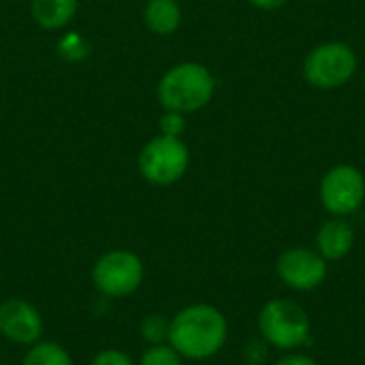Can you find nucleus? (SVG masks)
<instances>
[{"label": "nucleus", "instance_id": "nucleus-13", "mask_svg": "<svg viewBox=\"0 0 365 365\" xmlns=\"http://www.w3.org/2000/svg\"><path fill=\"white\" fill-rule=\"evenodd\" d=\"M21 365H75L68 351L56 342H36L26 353Z\"/></svg>", "mask_w": 365, "mask_h": 365}, {"label": "nucleus", "instance_id": "nucleus-8", "mask_svg": "<svg viewBox=\"0 0 365 365\" xmlns=\"http://www.w3.org/2000/svg\"><path fill=\"white\" fill-rule=\"evenodd\" d=\"M278 278L293 291L310 293L327 280V261L317 248H289L276 261Z\"/></svg>", "mask_w": 365, "mask_h": 365}, {"label": "nucleus", "instance_id": "nucleus-14", "mask_svg": "<svg viewBox=\"0 0 365 365\" xmlns=\"http://www.w3.org/2000/svg\"><path fill=\"white\" fill-rule=\"evenodd\" d=\"M169 325L171 321L165 314H148L141 325V338L152 346V344H167L169 342Z\"/></svg>", "mask_w": 365, "mask_h": 365}, {"label": "nucleus", "instance_id": "nucleus-18", "mask_svg": "<svg viewBox=\"0 0 365 365\" xmlns=\"http://www.w3.org/2000/svg\"><path fill=\"white\" fill-rule=\"evenodd\" d=\"M246 357H248V364L263 365V361L267 359V342L261 338V340H255L246 346Z\"/></svg>", "mask_w": 365, "mask_h": 365}, {"label": "nucleus", "instance_id": "nucleus-15", "mask_svg": "<svg viewBox=\"0 0 365 365\" xmlns=\"http://www.w3.org/2000/svg\"><path fill=\"white\" fill-rule=\"evenodd\" d=\"M139 365H182V355L167 344H152L143 355Z\"/></svg>", "mask_w": 365, "mask_h": 365}, {"label": "nucleus", "instance_id": "nucleus-19", "mask_svg": "<svg viewBox=\"0 0 365 365\" xmlns=\"http://www.w3.org/2000/svg\"><path fill=\"white\" fill-rule=\"evenodd\" d=\"M274 365H319L310 355H304V353H293V351H289V353H284L278 361Z\"/></svg>", "mask_w": 365, "mask_h": 365}, {"label": "nucleus", "instance_id": "nucleus-11", "mask_svg": "<svg viewBox=\"0 0 365 365\" xmlns=\"http://www.w3.org/2000/svg\"><path fill=\"white\" fill-rule=\"evenodd\" d=\"M79 0H30L34 21L45 30H60L68 26L77 13Z\"/></svg>", "mask_w": 365, "mask_h": 365}, {"label": "nucleus", "instance_id": "nucleus-16", "mask_svg": "<svg viewBox=\"0 0 365 365\" xmlns=\"http://www.w3.org/2000/svg\"><path fill=\"white\" fill-rule=\"evenodd\" d=\"M160 135L165 137H180L184 130H186V120L182 113H175V111H165L160 115Z\"/></svg>", "mask_w": 365, "mask_h": 365}, {"label": "nucleus", "instance_id": "nucleus-12", "mask_svg": "<svg viewBox=\"0 0 365 365\" xmlns=\"http://www.w3.org/2000/svg\"><path fill=\"white\" fill-rule=\"evenodd\" d=\"M143 19L150 32L167 36L182 24V9L175 0H150L143 11Z\"/></svg>", "mask_w": 365, "mask_h": 365}, {"label": "nucleus", "instance_id": "nucleus-17", "mask_svg": "<svg viewBox=\"0 0 365 365\" xmlns=\"http://www.w3.org/2000/svg\"><path fill=\"white\" fill-rule=\"evenodd\" d=\"M90 365H135V361L118 349H105L92 359Z\"/></svg>", "mask_w": 365, "mask_h": 365}, {"label": "nucleus", "instance_id": "nucleus-2", "mask_svg": "<svg viewBox=\"0 0 365 365\" xmlns=\"http://www.w3.org/2000/svg\"><path fill=\"white\" fill-rule=\"evenodd\" d=\"M216 92V79L207 66L199 62H182L171 66L156 86L158 103L165 111L195 113L203 109Z\"/></svg>", "mask_w": 365, "mask_h": 365}, {"label": "nucleus", "instance_id": "nucleus-21", "mask_svg": "<svg viewBox=\"0 0 365 365\" xmlns=\"http://www.w3.org/2000/svg\"><path fill=\"white\" fill-rule=\"evenodd\" d=\"M364 90H365V77H364Z\"/></svg>", "mask_w": 365, "mask_h": 365}, {"label": "nucleus", "instance_id": "nucleus-5", "mask_svg": "<svg viewBox=\"0 0 365 365\" xmlns=\"http://www.w3.org/2000/svg\"><path fill=\"white\" fill-rule=\"evenodd\" d=\"M190 165V152L180 137L158 135L139 152L137 167L145 182L154 186H171L184 178Z\"/></svg>", "mask_w": 365, "mask_h": 365}, {"label": "nucleus", "instance_id": "nucleus-20", "mask_svg": "<svg viewBox=\"0 0 365 365\" xmlns=\"http://www.w3.org/2000/svg\"><path fill=\"white\" fill-rule=\"evenodd\" d=\"M248 2L261 11H276V9H282L289 0H248Z\"/></svg>", "mask_w": 365, "mask_h": 365}, {"label": "nucleus", "instance_id": "nucleus-6", "mask_svg": "<svg viewBox=\"0 0 365 365\" xmlns=\"http://www.w3.org/2000/svg\"><path fill=\"white\" fill-rule=\"evenodd\" d=\"M96 291L111 299L133 295L143 282V261L130 250H109L92 267Z\"/></svg>", "mask_w": 365, "mask_h": 365}, {"label": "nucleus", "instance_id": "nucleus-7", "mask_svg": "<svg viewBox=\"0 0 365 365\" xmlns=\"http://www.w3.org/2000/svg\"><path fill=\"white\" fill-rule=\"evenodd\" d=\"M319 197L331 216L349 218L364 207L365 175L355 165H336L323 175Z\"/></svg>", "mask_w": 365, "mask_h": 365}, {"label": "nucleus", "instance_id": "nucleus-3", "mask_svg": "<svg viewBox=\"0 0 365 365\" xmlns=\"http://www.w3.org/2000/svg\"><path fill=\"white\" fill-rule=\"evenodd\" d=\"M259 334L267 346L278 351H297L310 344V317L304 306L291 299H269L257 317Z\"/></svg>", "mask_w": 365, "mask_h": 365}, {"label": "nucleus", "instance_id": "nucleus-22", "mask_svg": "<svg viewBox=\"0 0 365 365\" xmlns=\"http://www.w3.org/2000/svg\"><path fill=\"white\" fill-rule=\"evenodd\" d=\"M246 365H257V364H246Z\"/></svg>", "mask_w": 365, "mask_h": 365}, {"label": "nucleus", "instance_id": "nucleus-4", "mask_svg": "<svg viewBox=\"0 0 365 365\" xmlns=\"http://www.w3.org/2000/svg\"><path fill=\"white\" fill-rule=\"evenodd\" d=\"M359 68V58L349 43L327 41L308 51L304 79L317 90H338L346 86Z\"/></svg>", "mask_w": 365, "mask_h": 365}, {"label": "nucleus", "instance_id": "nucleus-1", "mask_svg": "<svg viewBox=\"0 0 365 365\" xmlns=\"http://www.w3.org/2000/svg\"><path fill=\"white\" fill-rule=\"evenodd\" d=\"M227 336V317L210 304L182 308L169 325V344L182 355V359L190 361H203L218 355Z\"/></svg>", "mask_w": 365, "mask_h": 365}, {"label": "nucleus", "instance_id": "nucleus-10", "mask_svg": "<svg viewBox=\"0 0 365 365\" xmlns=\"http://www.w3.org/2000/svg\"><path fill=\"white\" fill-rule=\"evenodd\" d=\"M355 246V229L346 218L331 216L317 231V252L329 261H342Z\"/></svg>", "mask_w": 365, "mask_h": 365}, {"label": "nucleus", "instance_id": "nucleus-9", "mask_svg": "<svg viewBox=\"0 0 365 365\" xmlns=\"http://www.w3.org/2000/svg\"><path fill=\"white\" fill-rule=\"evenodd\" d=\"M0 334L21 346H32L43 336V319L26 299H6L0 304Z\"/></svg>", "mask_w": 365, "mask_h": 365}]
</instances>
